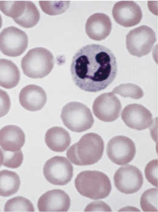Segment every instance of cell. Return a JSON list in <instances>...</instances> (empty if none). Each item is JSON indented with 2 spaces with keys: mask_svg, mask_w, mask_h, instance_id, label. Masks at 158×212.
Wrapping results in <instances>:
<instances>
[{
  "mask_svg": "<svg viewBox=\"0 0 158 212\" xmlns=\"http://www.w3.org/2000/svg\"><path fill=\"white\" fill-rule=\"evenodd\" d=\"M71 72L77 86L86 91L96 92L105 89L114 79L117 72L116 58L104 46L88 44L73 56Z\"/></svg>",
  "mask_w": 158,
  "mask_h": 212,
  "instance_id": "cell-1",
  "label": "cell"
},
{
  "mask_svg": "<svg viewBox=\"0 0 158 212\" xmlns=\"http://www.w3.org/2000/svg\"><path fill=\"white\" fill-rule=\"evenodd\" d=\"M104 148L102 138L96 133H89L83 135L78 142L69 148L66 156L74 164L91 165L101 159Z\"/></svg>",
  "mask_w": 158,
  "mask_h": 212,
  "instance_id": "cell-2",
  "label": "cell"
},
{
  "mask_svg": "<svg viewBox=\"0 0 158 212\" xmlns=\"http://www.w3.org/2000/svg\"><path fill=\"white\" fill-rule=\"evenodd\" d=\"M75 185L80 194L94 200L107 197L111 190V184L108 177L98 171L81 172L75 179Z\"/></svg>",
  "mask_w": 158,
  "mask_h": 212,
  "instance_id": "cell-3",
  "label": "cell"
},
{
  "mask_svg": "<svg viewBox=\"0 0 158 212\" xmlns=\"http://www.w3.org/2000/svg\"><path fill=\"white\" fill-rule=\"evenodd\" d=\"M54 57L47 49L35 48L30 50L22 59L21 67L29 77L41 78L47 76L54 66Z\"/></svg>",
  "mask_w": 158,
  "mask_h": 212,
  "instance_id": "cell-4",
  "label": "cell"
},
{
  "mask_svg": "<svg viewBox=\"0 0 158 212\" xmlns=\"http://www.w3.org/2000/svg\"><path fill=\"white\" fill-rule=\"evenodd\" d=\"M61 118L67 128L77 133L89 129L94 122L89 109L83 103L77 102H69L63 106Z\"/></svg>",
  "mask_w": 158,
  "mask_h": 212,
  "instance_id": "cell-5",
  "label": "cell"
},
{
  "mask_svg": "<svg viewBox=\"0 0 158 212\" xmlns=\"http://www.w3.org/2000/svg\"><path fill=\"white\" fill-rule=\"evenodd\" d=\"M156 40L155 32L145 25L131 30L126 37L127 48L131 55L139 57L149 54Z\"/></svg>",
  "mask_w": 158,
  "mask_h": 212,
  "instance_id": "cell-6",
  "label": "cell"
},
{
  "mask_svg": "<svg viewBox=\"0 0 158 212\" xmlns=\"http://www.w3.org/2000/svg\"><path fill=\"white\" fill-rule=\"evenodd\" d=\"M28 43L26 33L16 27H6L0 33V50L6 56H20L26 50Z\"/></svg>",
  "mask_w": 158,
  "mask_h": 212,
  "instance_id": "cell-7",
  "label": "cell"
},
{
  "mask_svg": "<svg viewBox=\"0 0 158 212\" xmlns=\"http://www.w3.org/2000/svg\"><path fill=\"white\" fill-rule=\"evenodd\" d=\"M44 175L50 183L63 185L71 180L73 174V167L65 157L56 156L45 162L43 168Z\"/></svg>",
  "mask_w": 158,
  "mask_h": 212,
  "instance_id": "cell-8",
  "label": "cell"
},
{
  "mask_svg": "<svg viewBox=\"0 0 158 212\" xmlns=\"http://www.w3.org/2000/svg\"><path fill=\"white\" fill-rule=\"evenodd\" d=\"M136 151L133 141L123 135L112 138L107 144V155L113 163L117 165H123L130 162L135 157Z\"/></svg>",
  "mask_w": 158,
  "mask_h": 212,
  "instance_id": "cell-9",
  "label": "cell"
},
{
  "mask_svg": "<svg viewBox=\"0 0 158 212\" xmlns=\"http://www.w3.org/2000/svg\"><path fill=\"white\" fill-rule=\"evenodd\" d=\"M114 178L117 189L126 194L137 192L143 183L141 172L137 167L130 164L120 167L115 172Z\"/></svg>",
  "mask_w": 158,
  "mask_h": 212,
  "instance_id": "cell-10",
  "label": "cell"
},
{
  "mask_svg": "<svg viewBox=\"0 0 158 212\" xmlns=\"http://www.w3.org/2000/svg\"><path fill=\"white\" fill-rule=\"evenodd\" d=\"M122 108L120 100L111 92L103 93L98 97L92 106L95 116L105 122L116 120L120 115Z\"/></svg>",
  "mask_w": 158,
  "mask_h": 212,
  "instance_id": "cell-11",
  "label": "cell"
},
{
  "mask_svg": "<svg viewBox=\"0 0 158 212\" xmlns=\"http://www.w3.org/2000/svg\"><path fill=\"white\" fill-rule=\"evenodd\" d=\"M122 118L128 127L139 131L150 127L153 122L151 112L143 106L138 104H130L125 107Z\"/></svg>",
  "mask_w": 158,
  "mask_h": 212,
  "instance_id": "cell-12",
  "label": "cell"
},
{
  "mask_svg": "<svg viewBox=\"0 0 158 212\" xmlns=\"http://www.w3.org/2000/svg\"><path fill=\"white\" fill-rule=\"evenodd\" d=\"M112 14L117 23L127 27L138 24L142 17L140 7L131 1H121L115 3L112 9Z\"/></svg>",
  "mask_w": 158,
  "mask_h": 212,
  "instance_id": "cell-13",
  "label": "cell"
},
{
  "mask_svg": "<svg viewBox=\"0 0 158 212\" xmlns=\"http://www.w3.org/2000/svg\"><path fill=\"white\" fill-rule=\"evenodd\" d=\"M70 204V197L66 193L61 189H54L40 197L37 207L40 212H66Z\"/></svg>",
  "mask_w": 158,
  "mask_h": 212,
  "instance_id": "cell-14",
  "label": "cell"
},
{
  "mask_svg": "<svg viewBox=\"0 0 158 212\" xmlns=\"http://www.w3.org/2000/svg\"><path fill=\"white\" fill-rule=\"evenodd\" d=\"M19 100L20 105L25 109L35 111L41 110L45 106L47 96L41 87L30 84L21 89L19 94Z\"/></svg>",
  "mask_w": 158,
  "mask_h": 212,
  "instance_id": "cell-15",
  "label": "cell"
},
{
  "mask_svg": "<svg viewBox=\"0 0 158 212\" xmlns=\"http://www.w3.org/2000/svg\"><path fill=\"white\" fill-rule=\"evenodd\" d=\"M112 23L109 17L105 14L97 13L88 19L85 24V31L91 39L97 41L105 39L110 34Z\"/></svg>",
  "mask_w": 158,
  "mask_h": 212,
  "instance_id": "cell-16",
  "label": "cell"
},
{
  "mask_svg": "<svg viewBox=\"0 0 158 212\" xmlns=\"http://www.w3.org/2000/svg\"><path fill=\"white\" fill-rule=\"evenodd\" d=\"M25 134L19 127L12 125L0 130V146L2 150L15 152L21 149L25 143Z\"/></svg>",
  "mask_w": 158,
  "mask_h": 212,
  "instance_id": "cell-17",
  "label": "cell"
},
{
  "mask_svg": "<svg viewBox=\"0 0 158 212\" xmlns=\"http://www.w3.org/2000/svg\"><path fill=\"white\" fill-rule=\"evenodd\" d=\"M44 139L49 149L57 152L64 151L71 143V138L68 132L64 128L58 126L48 130Z\"/></svg>",
  "mask_w": 158,
  "mask_h": 212,
  "instance_id": "cell-18",
  "label": "cell"
},
{
  "mask_svg": "<svg viewBox=\"0 0 158 212\" xmlns=\"http://www.w3.org/2000/svg\"><path fill=\"white\" fill-rule=\"evenodd\" d=\"M20 78L19 70L12 61L0 59V86L10 89L16 86Z\"/></svg>",
  "mask_w": 158,
  "mask_h": 212,
  "instance_id": "cell-19",
  "label": "cell"
},
{
  "mask_svg": "<svg viewBox=\"0 0 158 212\" xmlns=\"http://www.w3.org/2000/svg\"><path fill=\"white\" fill-rule=\"evenodd\" d=\"M20 185L19 177L15 172L7 170L0 171V196L7 197L15 194Z\"/></svg>",
  "mask_w": 158,
  "mask_h": 212,
  "instance_id": "cell-20",
  "label": "cell"
},
{
  "mask_svg": "<svg viewBox=\"0 0 158 212\" xmlns=\"http://www.w3.org/2000/svg\"><path fill=\"white\" fill-rule=\"evenodd\" d=\"M40 13L36 6L32 2L25 1V7L21 15L14 21L20 26L30 28L35 26L39 22Z\"/></svg>",
  "mask_w": 158,
  "mask_h": 212,
  "instance_id": "cell-21",
  "label": "cell"
},
{
  "mask_svg": "<svg viewBox=\"0 0 158 212\" xmlns=\"http://www.w3.org/2000/svg\"><path fill=\"white\" fill-rule=\"evenodd\" d=\"M5 212H34V208L32 203L27 198L17 196L8 200L6 203Z\"/></svg>",
  "mask_w": 158,
  "mask_h": 212,
  "instance_id": "cell-22",
  "label": "cell"
},
{
  "mask_svg": "<svg viewBox=\"0 0 158 212\" xmlns=\"http://www.w3.org/2000/svg\"><path fill=\"white\" fill-rule=\"evenodd\" d=\"M25 7V1H0V10L13 19L20 16Z\"/></svg>",
  "mask_w": 158,
  "mask_h": 212,
  "instance_id": "cell-23",
  "label": "cell"
},
{
  "mask_svg": "<svg viewBox=\"0 0 158 212\" xmlns=\"http://www.w3.org/2000/svg\"><path fill=\"white\" fill-rule=\"evenodd\" d=\"M140 206L144 212H158V189L152 188L145 191L140 198Z\"/></svg>",
  "mask_w": 158,
  "mask_h": 212,
  "instance_id": "cell-24",
  "label": "cell"
},
{
  "mask_svg": "<svg viewBox=\"0 0 158 212\" xmlns=\"http://www.w3.org/2000/svg\"><path fill=\"white\" fill-rule=\"evenodd\" d=\"M112 92L123 97H130L136 99H140L143 96V92L140 87L130 83L120 85L114 88Z\"/></svg>",
  "mask_w": 158,
  "mask_h": 212,
  "instance_id": "cell-25",
  "label": "cell"
},
{
  "mask_svg": "<svg viewBox=\"0 0 158 212\" xmlns=\"http://www.w3.org/2000/svg\"><path fill=\"white\" fill-rule=\"evenodd\" d=\"M40 5L45 13L54 15L64 12L68 8L69 1H40Z\"/></svg>",
  "mask_w": 158,
  "mask_h": 212,
  "instance_id": "cell-26",
  "label": "cell"
},
{
  "mask_svg": "<svg viewBox=\"0 0 158 212\" xmlns=\"http://www.w3.org/2000/svg\"><path fill=\"white\" fill-rule=\"evenodd\" d=\"M2 151L3 159L2 164L7 167L16 168L22 164L23 160V156L21 150L15 152Z\"/></svg>",
  "mask_w": 158,
  "mask_h": 212,
  "instance_id": "cell-27",
  "label": "cell"
},
{
  "mask_svg": "<svg viewBox=\"0 0 158 212\" xmlns=\"http://www.w3.org/2000/svg\"><path fill=\"white\" fill-rule=\"evenodd\" d=\"M145 177L151 184L157 188L158 160H152L147 165L144 170Z\"/></svg>",
  "mask_w": 158,
  "mask_h": 212,
  "instance_id": "cell-28",
  "label": "cell"
},
{
  "mask_svg": "<svg viewBox=\"0 0 158 212\" xmlns=\"http://www.w3.org/2000/svg\"><path fill=\"white\" fill-rule=\"evenodd\" d=\"M11 102L7 92L0 89V118L6 114L10 110Z\"/></svg>",
  "mask_w": 158,
  "mask_h": 212,
  "instance_id": "cell-29",
  "label": "cell"
},
{
  "mask_svg": "<svg viewBox=\"0 0 158 212\" xmlns=\"http://www.w3.org/2000/svg\"><path fill=\"white\" fill-rule=\"evenodd\" d=\"M85 212H111L112 210L109 206L102 201L92 202L86 206Z\"/></svg>",
  "mask_w": 158,
  "mask_h": 212,
  "instance_id": "cell-30",
  "label": "cell"
},
{
  "mask_svg": "<svg viewBox=\"0 0 158 212\" xmlns=\"http://www.w3.org/2000/svg\"><path fill=\"white\" fill-rule=\"evenodd\" d=\"M3 155L2 150L0 148V167L2 164Z\"/></svg>",
  "mask_w": 158,
  "mask_h": 212,
  "instance_id": "cell-31",
  "label": "cell"
},
{
  "mask_svg": "<svg viewBox=\"0 0 158 212\" xmlns=\"http://www.w3.org/2000/svg\"><path fill=\"white\" fill-rule=\"evenodd\" d=\"M2 24V19L1 15L0 14V29L1 28Z\"/></svg>",
  "mask_w": 158,
  "mask_h": 212,
  "instance_id": "cell-32",
  "label": "cell"
}]
</instances>
